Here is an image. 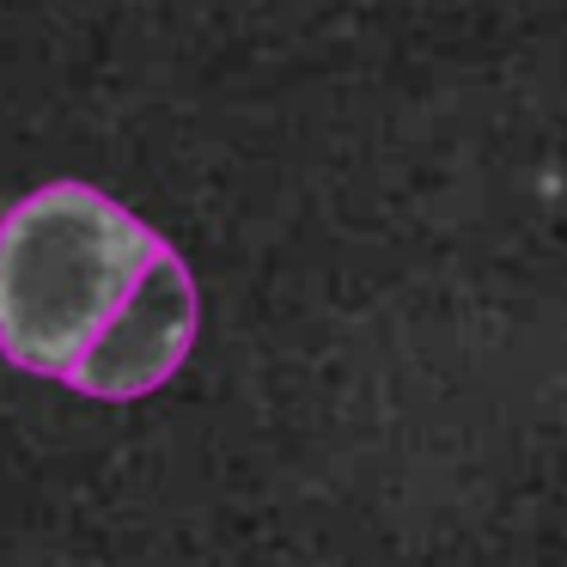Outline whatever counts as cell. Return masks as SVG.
Returning <instances> with one entry per match:
<instances>
[{
	"label": "cell",
	"instance_id": "2",
	"mask_svg": "<svg viewBox=\"0 0 567 567\" xmlns=\"http://www.w3.org/2000/svg\"><path fill=\"white\" fill-rule=\"evenodd\" d=\"M202 330V293L189 262L177 257L172 245L159 250L141 287L123 299L111 323L99 330V342L86 348L68 384L92 403H135V396H153L165 379H177V367L189 360Z\"/></svg>",
	"mask_w": 567,
	"mask_h": 567
},
{
	"label": "cell",
	"instance_id": "1",
	"mask_svg": "<svg viewBox=\"0 0 567 567\" xmlns=\"http://www.w3.org/2000/svg\"><path fill=\"white\" fill-rule=\"evenodd\" d=\"M165 238L104 189L55 177L0 214V354L62 379L123 311Z\"/></svg>",
	"mask_w": 567,
	"mask_h": 567
}]
</instances>
